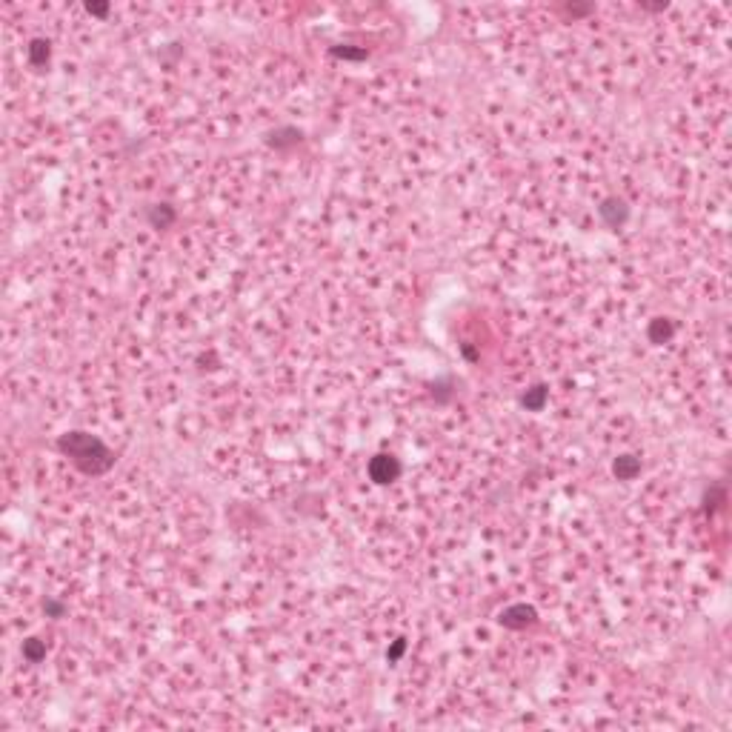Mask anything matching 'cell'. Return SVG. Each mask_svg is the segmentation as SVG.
<instances>
[{"label":"cell","mask_w":732,"mask_h":732,"mask_svg":"<svg viewBox=\"0 0 732 732\" xmlns=\"http://www.w3.org/2000/svg\"><path fill=\"white\" fill-rule=\"evenodd\" d=\"M57 449H61L83 475H103L114 464V452L103 444V440L98 435H89L81 429L63 432L57 438Z\"/></svg>","instance_id":"cell-1"},{"label":"cell","mask_w":732,"mask_h":732,"mask_svg":"<svg viewBox=\"0 0 732 732\" xmlns=\"http://www.w3.org/2000/svg\"><path fill=\"white\" fill-rule=\"evenodd\" d=\"M366 472H369L375 484H392L400 475V460L395 455H375L369 460V467H366Z\"/></svg>","instance_id":"cell-2"},{"label":"cell","mask_w":732,"mask_h":732,"mask_svg":"<svg viewBox=\"0 0 732 732\" xmlns=\"http://www.w3.org/2000/svg\"><path fill=\"white\" fill-rule=\"evenodd\" d=\"M498 621L504 624L507 629H527V627H532L538 621V612L529 604H512V607H507L504 612H500Z\"/></svg>","instance_id":"cell-3"},{"label":"cell","mask_w":732,"mask_h":732,"mask_svg":"<svg viewBox=\"0 0 732 732\" xmlns=\"http://www.w3.org/2000/svg\"><path fill=\"white\" fill-rule=\"evenodd\" d=\"M598 215L604 218V223H607L609 229H621V226L627 223V218H629V206H627L624 198H607V201L598 206Z\"/></svg>","instance_id":"cell-4"},{"label":"cell","mask_w":732,"mask_h":732,"mask_svg":"<svg viewBox=\"0 0 732 732\" xmlns=\"http://www.w3.org/2000/svg\"><path fill=\"white\" fill-rule=\"evenodd\" d=\"M612 472H615L618 480H635L641 475V460L635 455H618V458H615V464H612Z\"/></svg>","instance_id":"cell-5"},{"label":"cell","mask_w":732,"mask_h":732,"mask_svg":"<svg viewBox=\"0 0 732 732\" xmlns=\"http://www.w3.org/2000/svg\"><path fill=\"white\" fill-rule=\"evenodd\" d=\"M547 400H549L547 387H544V383H535L532 389H527V392L521 395V407H524L527 412H541V409L547 407Z\"/></svg>","instance_id":"cell-6"},{"label":"cell","mask_w":732,"mask_h":732,"mask_svg":"<svg viewBox=\"0 0 732 732\" xmlns=\"http://www.w3.org/2000/svg\"><path fill=\"white\" fill-rule=\"evenodd\" d=\"M672 335H675V323H672L669 318H655V321H649V326H647V338H649L652 343H667Z\"/></svg>","instance_id":"cell-7"},{"label":"cell","mask_w":732,"mask_h":732,"mask_svg":"<svg viewBox=\"0 0 732 732\" xmlns=\"http://www.w3.org/2000/svg\"><path fill=\"white\" fill-rule=\"evenodd\" d=\"M26 57H29V63H32L34 69H43V66L49 63V57H52V46H49V41H43V37H34V41L29 43V49H26Z\"/></svg>","instance_id":"cell-8"},{"label":"cell","mask_w":732,"mask_h":732,"mask_svg":"<svg viewBox=\"0 0 732 732\" xmlns=\"http://www.w3.org/2000/svg\"><path fill=\"white\" fill-rule=\"evenodd\" d=\"M149 221L155 229H166L169 223H175V209H172L169 203H158V206H152L149 212Z\"/></svg>","instance_id":"cell-9"},{"label":"cell","mask_w":732,"mask_h":732,"mask_svg":"<svg viewBox=\"0 0 732 732\" xmlns=\"http://www.w3.org/2000/svg\"><path fill=\"white\" fill-rule=\"evenodd\" d=\"M23 658L29 664H41L46 658V644L41 638H26L23 641Z\"/></svg>","instance_id":"cell-10"},{"label":"cell","mask_w":732,"mask_h":732,"mask_svg":"<svg viewBox=\"0 0 732 732\" xmlns=\"http://www.w3.org/2000/svg\"><path fill=\"white\" fill-rule=\"evenodd\" d=\"M335 57H343V61H366V49H352V46H335L332 49Z\"/></svg>","instance_id":"cell-11"},{"label":"cell","mask_w":732,"mask_h":732,"mask_svg":"<svg viewBox=\"0 0 732 732\" xmlns=\"http://www.w3.org/2000/svg\"><path fill=\"white\" fill-rule=\"evenodd\" d=\"M43 612L49 615V618H63V615H66V607H63L61 601H52V598H46V604H43Z\"/></svg>","instance_id":"cell-12"},{"label":"cell","mask_w":732,"mask_h":732,"mask_svg":"<svg viewBox=\"0 0 732 732\" xmlns=\"http://www.w3.org/2000/svg\"><path fill=\"white\" fill-rule=\"evenodd\" d=\"M403 652H407V641H403V638H398V641L392 644V649L387 652V658H389V661H398Z\"/></svg>","instance_id":"cell-13"},{"label":"cell","mask_w":732,"mask_h":732,"mask_svg":"<svg viewBox=\"0 0 732 732\" xmlns=\"http://www.w3.org/2000/svg\"><path fill=\"white\" fill-rule=\"evenodd\" d=\"M86 12L94 17H106L109 14V3H86Z\"/></svg>","instance_id":"cell-14"},{"label":"cell","mask_w":732,"mask_h":732,"mask_svg":"<svg viewBox=\"0 0 732 732\" xmlns=\"http://www.w3.org/2000/svg\"><path fill=\"white\" fill-rule=\"evenodd\" d=\"M567 12H569L572 17H584V14H592V12H595V6H575V3H569V6H567Z\"/></svg>","instance_id":"cell-15"}]
</instances>
